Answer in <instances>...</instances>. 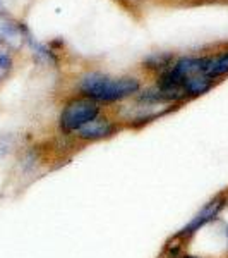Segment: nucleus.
Segmentation results:
<instances>
[{
	"label": "nucleus",
	"instance_id": "obj_1",
	"mask_svg": "<svg viewBox=\"0 0 228 258\" xmlns=\"http://www.w3.org/2000/svg\"><path fill=\"white\" fill-rule=\"evenodd\" d=\"M79 88L94 102H117L134 95L139 90V81L136 78H108L91 73L81 80Z\"/></svg>",
	"mask_w": 228,
	"mask_h": 258
},
{
	"label": "nucleus",
	"instance_id": "obj_2",
	"mask_svg": "<svg viewBox=\"0 0 228 258\" xmlns=\"http://www.w3.org/2000/svg\"><path fill=\"white\" fill-rule=\"evenodd\" d=\"M99 107L91 98H76L64 107L60 114V127L65 133H74L98 117Z\"/></svg>",
	"mask_w": 228,
	"mask_h": 258
},
{
	"label": "nucleus",
	"instance_id": "obj_3",
	"mask_svg": "<svg viewBox=\"0 0 228 258\" xmlns=\"http://www.w3.org/2000/svg\"><path fill=\"white\" fill-rule=\"evenodd\" d=\"M223 205H225V198L223 197H216L214 200H211L209 203H206V205L194 215L187 226L182 227L180 232H177L175 238H189L194 232L201 231V227H204L206 224H209L211 220L216 219V215L219 214V210L223 209Z\"/></svg>",
	"mask_w": 228,
	"mask_h": 258
},
{
	"label": "nucleus",
	"instance_id": "obj_4",
	"mask_svg": "<svg viewBox=\"0 0 228 258\" xmlns=\"http://www.w3.org/2000/svg\"><path fill=\"white\" fill-rule=\"evenodd\" d=\"M115 133V126L110 122L108 119H94L91 122L86 124L84 127H81L77 131V136L81 140L86 141H96V140H103V138H108Z\"/></svg>",
	"mask_w": 228,
	"mask_h": 258
},
{
	"label": "nucleus",
	"instance_id": "obj_5",
	"mask_svg": "<svg viewBox=\"0 0 228 258\" xmlns=\"http://www.w3.org/2000/svg\"><path fill=\"white\" fill-rule=\"evenodd\" d=\"M202 74L211 78V80L228 74V52L221 53V55H216V57H204V62H202Z\"/></svg>",
	"mask_w": 228,
	"mask_h": 258
},
{
	"label": "nucleus",
	"instance_id": "obj_6",
	"mask_svg": "<svg viewBox=\"0 0 228 258\" xmlns=\"http://www.w3.org/2000/svg\"><path fill=\"white\" fill-rule=\"evenodd\" d=\"M184 91L185 97H199V95H204L206 91L211 90L213 86V80L204 74H196V76H190L187 80H184Z\"/></svg>",
	"mask_w": 228,
	"mask_h": 258
},
{
	"label": "nucleus",
	"instance_id": "obj_7",
	"mask_svg": "<svg viewBox=\"0 0 228 258\" xmlns=\"http://www.w3.org/2000/svg\"><path fill=\"white\" fill-rule=\"evenodd\" d=\"M9 69H11V57L6 52H0V80L6 78Z\"/></svg>",
	"mask_w": 228,
	"mask_h": 258
},
{
	"label": "nucleus",
	"instance_id": "obj_8",
	"mask_svg": "<svg viewBox=\"0 0 228 258\" xmlns=\"http://www.w3.org/2000/svg\"><path fill=\"white\" fill-rule=\"evenodd\" d=\"M182 258H199V256H194V255H185V256H182Z\"/></svg>",
	"mask_w": 228,
	"mask_h": 258
}]
</instances>
